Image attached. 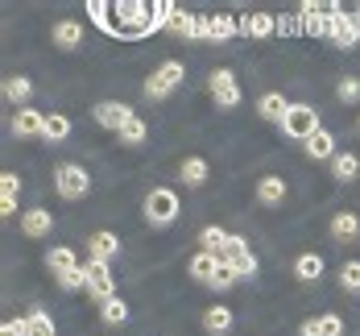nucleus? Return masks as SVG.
<instances>
[{"mask_svg": "<svg viewBox=\"0 0 360 336\" xmlns=\"http://www.w3.org/2000/svg\"><path fill=\"white\" fill-rule=\"evenodd\" d=\"M13 133H17V137H41V133H46V112L17 108V116H13Z\"/></svg>", "mask_w": 360, "mask_h": 336, "instance_id": "obj_10", "label": "nucleus"}, {"mask_svg": "<svg viewBox=\"0 0 360 336\" xmlns=\"http://www.w3.org/2000/svg\"><path fill=\"white\" fill-rule=\"evenodd\" d=\"M228 241H232V232H224V228H203V249L207 254H216V258H224V249H228Z\"/></svg>", "mask_w": 360, "mask_h": 336, "instance_id": "obj_24", "label": "nucleus"}, {"mask_svg": "<svg viewBox=\"0 0 360 336\" xmlns=\"http://www.w3.org/2000/svg\"><path fill=\"white\" fill-rule=\"evenodd\" d=\"M219 261H224V258H216V254H207V249H203V254H195V258H191V274H195L199 282H212V278H216V270H219Z\"/></svg>", "mask_w": 360, "mask_h": 336, "instance_id": "obj_17", "label": "nucleus"}, {"mask_svg": "<svg viewBox=\"0 0 360 336\" xmlns=\"http://www.w3.org/2000/svg\"><path fill=\"white\" fill-rule=\"evenodd\" d=\"M166 30H170V34H179V37H195V13H186V8H174Z\"/></svg>", "mask_w": 360, "mask_h": 336, "instance_id": "obj_27", "label": "nucleus"}, {"mask_svg": "<svg viewBox=\"0 0 360 336\" xmlns=\"http://www.w3.org/2000/svg\"><path fill=\"white\" fill-rule=\"evenodd\" d=\"M50 270H54L58 278H67L71 270H79V261H75L71 249H50Z\"/></svg>", "mask_w": 360, "mask_h": 336, "instance_id": "obj_30", "label": "nucleus"}, {"mask_svg": "<svg viewBox=\"0 0 360 336\" xmlns=\"http://www.w3.org/2000/svg\"><path fill=\"white\" fill-rule=\"evenodd\" d=\"M96 120L104 125V129H124L129 120H133V108L129 104H120V100H104V104H96Z\"/></svg>", "mask_w": 360, "mask_h": 336, "instance_id": "obj_9", "label": "nucleus"}, {"mask_svg": "<svg viewBox=\"0 0 360 336\" xmlns=\"http://www.w3.org/2000/svg\"><path fill=\"white\" fill-rule=\"evenodd\" d=\"M224 261L236 270V278H252V274H257V258H252V249L245 245V237H232V241H228Z\"/></svg>", "mask_w": 360, "mask_h": 336, "instance_id": "obj_6", "label": "nucleus"}, {"mask_svg": "<svg viewBox=\"0 0 360 336\" xmlns=\"http://www.w3.org/2000/svg\"><path fill=\"white\" fill-rule=\"evenodd\" d=\"M232 282H236V270H232L228 261H219V270H216V278H212V287H216V291H224V287H232Z\"/></svg>", "mask_w": 360, "mask_h": 336, "instance_id": "obj_36", "label": "nucleus"}, {"mask_svg": "<svg viewBox=\"0 0 360 336\" xmlns=\"http://www.w3.org/2000/svg\"><path fill=\"white\" fill-rule=\"evenodd\" d=\"M232 34H236V21H232L228 13H212V17H207V37H212V42H224V37H232Z\"/></svg>", "mask_w": 360, "mask_h": 336, "instance_id": "obj_21", "label": "nucleus"}, {"mask_svg": "<svg viewBox=\"0 0 360 336\" xmlns=\"http://www.w3.org/2000/svg\"><path fill=\"white\" fill-rule=\"evenodd\" d=\"M340 100H344V104L360 100V83H356V79H340Z\"/></svg>", "mask_w": 360, "mask_h": 336, "instance_id": "obj_37", "label": "nucleus"}, {"mask_svg": "<svg viewBox=\"0 0 360 336\" xmlns=\"http://www.w3.org/2000/svg\"><path fill=\"white\" fill-rule=\"evenodd\" d=\"M54 187H58V195H67V199H83L87 195V187H91V179H87V170L83 166H58L54 170Z\"/></svg>", "mask_w": 360, "mask_h": 336, "instance_id": "obj_4", "label": "nucleus"}, {"mask_svg": "<svg viewBox=\"0 0 360 336\" xmlns=\"http://www.w3.org/2000/svg\"><path fill=\"white\" fill-rule=\"evenodd\" d=\"M67 133H71V120H67L63 112H46V133H41V137H46V142H63Z\"/></svg>", "mask_w": 360, "mask_h": 336, "instance_id": "obj_22", "label": "nucleus"}, {"mask_svg": "<svg viewBox=\"0 0 360 336\" xmlns=\"http://www.w3.org/2000/svg\"><path fill=\"white\" fill-rule=\"evenodd\" d=\"M331 42H335V46H344V50H348V46H356V37H360V13H335V17H331Z\"/></svg>", "mask_w": 360, "mask_h": 336, "instance_id": "obj_7", "label": "nucleus"}, {"mask_svg": "<svg viewBox=\"0 0 360 336\" xmlns=\"http://www.w3.org/2000/svg\"><path fill=\"white\" fill-rule=\"evenodd\" d=\"M87 249H91V258L96 261H108V258H116L120 241H116V232H96V237L87 241Z\"/></svg>", "mask_w": 360, "mask_h": 336, "instance_id": "obj_16", "label": "nucleus"}, {"mask_svg": "<svg viewBox=\"0 0 360 336\" xmlns=\"http://www.w3.org/2000/svg\"><path fill=\"white\" fill-rule=\"evenodd\" d=\"M203 328H207V332L212 336H224L228 332V328H232V307H207V316H203Z\"/></svg>", "mask_w": 360, "mask_h": 336, "instance_id": "obj_18", "label": "nucleus"}, {"mask_svg": "<svg viewBox=\"0 0 360 336\" xmlns=\"http://www.w3.org/2000/svg\"><path fill=\"white\" fill-rule=\"evenodd\" d=\"M21 228H25V237H46V232L54 228V216H50L46 208H30V212L21 216Z\"/></svg>", "mask_w": 360, "mask_h": 336, "instance_id": "obj_12", "label": "nucleus"}, {"mask_svg": "<svg viewBox=\"0 0 360 336\" xmlns=\"http://www.w3.org/2000/svg\"><path fill=\"white\" fill-rule=\"evenodd\" d=\"M257 112L265 116V120H286V112H290V104H286V96L282 92H269V96H261V104H257Z\"/></svg>", "mask_w": 360, "mask_h": 336, "instance_id": "obj_13", "label": "nucleus"}, {"mask_svg": "<svg viewBox=\"0 0 360 336\" xmlns=\"http://www.w3.org/2000/svg\"><path fill=\"white\" fill-rule=\"evenodd\" d=\"M4 96H8L13 104L30 100V79H25V75H13V79H4Z\"/></svg>", "mask_w": 360, "mask_h": 336, "instance_id": "obj_31", "label": "nucleus"}, {"mask_svg": "<svg viewBox=\"0 0 360 336\" xmlns=\"http://www.w3.org/2000/svg\"><path fill=\"white\" fill-rule=\"evenodd\" d=\"M179 83H182V63L170 58V63H162L158 71L145 79V96H149V100H162V96H170V87H179Z\"/></svg>", "mask_w": 360, "mask_h": 336, "instance_id": "obj_3", "label": "nucleus"}, {"mask_svg": "<svg viewBox=\"0 0 360 336\" xmlns=\"http://www.w3.org/2000/svg\"><path fill=\"white\" fill-rule=\"evenodd\" d=\"M282 133L298 137V142H311L319 133V112L311 108V104H290L286 120H282Z\"/></svg>", "mask_w": 360, "mask_h": 336, "instance_id": "obj_1", "label": "nucleus"}, {"mask_svg": "<svg viewBox=\"0 0 360 336\" xmlns=\"http://www.w3.org/2000/svg\"><path fill=\"white\" fill-rule=\"evenodd\" d=\"M120 142H129V146H137V142H145V125L137 120V116H133V120H129V125L120 129Z\"/></svg>", "mask_w": 360, "mask_h": 336, "instance_id": "obj_35", "label": "nucleus"}, {"mask_svg": "<svg viewBox=\"0 0 360 336\" xmlns=\"http://www.w3.org/2000/svg\"><path fill=\"white\" fill-rule=\"evenodd\" d=\"M25 320H30V336H54V320L46 311H30Z\"/></svg>", "mask_w": 360, "mask_h": 336, "instance_id": "obj_33", "label": "nucleus"}, {"mask_svg": "<svg viewBox=\"0 0 360 336\" xmlns=\"http://www.w3.org/2000/svg\"><path fill=\"white\" fill-rule=\"evenodd\" d=\"M302 336H344V324H340V316H319V320L302 324Z\"/></svg>", "mask_w": 360, "mask_h": 336, "instance_id": "obj_15", "label": "nucleus"}, {"mask_svg": "<svg viewBox=\"0 0 360 336\" xmlns=\"http://www.w3.org/2000/svg\"><path fill=\"white\" fill-rule=\"evenodd\" d=\"M17 191H21V179L8 170V175H0V212L4 216H13L17 212Z\"/></svg>", "mask_w": 360, "mask_h": 336, "instance_id": "obj_14", "label": "nucleus"}, {"mask_svg": "<svg viewBox=\"0 0 360 336\" xmlns=\"http://www.w3.org/2000/svg\"><path fill=\"white\" fill-rule=\"evenodd\" d=\"M236 30H240V34H252V37H269L278 30V21H274L269 13H245V17L236 21Z\"/></svg>", "mask_w": 360, "mask_h": 336, "instance_id": "obj_11", "label": "nucleus"}, {"mask_svg": "<svg viewBox=\"0 0 360 336\" xmlns=\"http://www.w3.org/2000/svg\"><path fill=\"white\" fill-rule=\"evenodd\" d=\"M307 154H311V158H335V137H331L327 129H319V133L307 142Z\"/></svg>", "mask_w": 360, "mask_h": 336, "instance_id": "obj_25", "label": "nucleus"}, {"mask_svg": "<svg viewBox=\"0 0 360 336\" xmlns=\"http://www.w3.org/2000/svg\"><path fill=\"white\" fill-rule=\"evenodd\" d=\"M257 199H261V204H282V199H286V183H282L278 175H265V179L257 183Z\"/></svg>", "mask_w": 360, "mask_h": 336, "instance_id": "obj_19", "label": "nucleus"}, {"mask_svg": "<svg viewBox=\"0 0 360 336\" xmlns=\"http://www.w3.org/2000/svg\"><path fill=\"white\" fill-rule=\"evenodd\" d=\"M182 183L186 187L207 183V162H203V158H186V162H182Z\"/></svg>", "mask_w": 360, "mask_h": 336, "instance_id": "obj_26", "label": "nucleus"}, {"mask_svg": "<svg viewBox=\"0 0 360 336\" xmlns=\"http://www.w3.org/2000/svg\"><path fill=\"white\" fill-rule=\"evenodd\" d=\"M331 170H335V179H356L360 175L356 154H335V158H331Z\"/></svg>", "mask_w": 360, "mask_h": 336, "instance_id": "obj_28", "label": "nucleus"}, {"mask_svg": "<svg viewBox=\"0 0 360 336\" xmlns=\"http://www.w3.org/2000/svg\"><path fill=\"white\" fill-rule=\"evenodd\" d=\"M79 42H83V25H79V21H58V25H54V46L75 50Z\"/></svg>", "mask_w": 360, "mask_h": 336, "instance_id": "obj_20", "label": "nucleus"}, {"mask_svg": "<svg viewBox=\"0 0 360 336\" xmlns=\"http://www.w3.org/2000/svg\"><path fill=\"white\" fill-rule=\"evenodd\" d=\"M100 311H104V320H108V324H124V320H129V307H124L116 295L104 299V303H100Z\"/></svg>", "mask_w": 360, "mask_h": 336, "instance_id": "obj_32", "label": "nucleus"}, {"mask_svg": "<svg viewBox=\"0 0 360 336\" xmlns=\"http://www.w3.org/2000/svg\"><path fill=\"white\" fill-rule=\"evenodd\" d=\"M83 270H87V291H91V295L100 299V303L116 295V278H112L108 261H96V258H91L87 266H83Z\"/></svg>", "mask_w": 360, "mask_h": 336, "instance_id": "obj_5", "label": "nucleus"}, {"mask_svg": "<svg viewBox=\"0 0 360 336\" xmlns=\"http://www.w3.org/2000/svg\"><path fill=\"white\" fill-rule=\"evenodd\" d=\"M212 96H216L219 108H236L240 92H236V75L228 71V67H219V71L212 75Z\"/></svg>", "mask_w": 360, "mask_h": 336, "instance_id": "obj_8", "label": "nucleus"}, {"mask_svg": "<svg viewBox=\"0 0 360 336\" xmlns=\"http://www.w3.org/2000/svg\"><path fill=\"white\" fill-rule=\"evenodd\" d=\"M340 282H344V291H360V261H344Z\"/></svg>", "mask_w": 360, "mask_h": 336, "instance_id": "obj_34", "label": "nucleus"}, {"mask_svg": "<svg viewBox=\"0 0 360 336\" xmlns=\"http://www.w3.org/2000/svg\"><path fill=\"white\" fill-rule=\"evenodd\" d=\"M195 37H207V17H195Z\"/></svg>", "mask_w": 360, "mask_h": 336, "instance_id": "obj_39", "label": "nucleus"}, {"mask_svg": "<svg viewBox=\"0 0 360 336\" xmlns=\"http://www.w3.org/2000/svg\"><path fill=\"white\" fill-rule=\"evenodd\" d=\"M331 232H335L340 241H352V237H356V232H360V220H356V216H352V212H340V216L331 220Z\"/></svg>", "mask_w": 360, "mask_h": 336, "instance_id": "obj_29", "label": "nucleus"}, {"mask_svg": "<svg viewBox=\"0 0 360 336\" xmlns=\"http://www.w3.org/2000/svg\"><path fill=\"white\" fill-rule=\"evenodd\" d=\"M145 216L153 224H170L179 216V195H174L170 187H153V191L145 195Z\"/></svg>", "mask_w": 360, "mask_h": 336, "instance_id": "obj_2", "label": "nucleus"}, {"mask_svg": "<svg viewBox=\"0 0 360 336\" xmlns=\"http://www.w3.org/2000/svg\"><path fill=\"white\" fill-rule=\"evenodd\" d=\"M294 274H298L302 282H315V278L323 274V258H319V254H302L298 266H294Z\"/></svg>", "mask_w": 360, "mask_h": 336, "instance_id": "obj_23", "label": "nucleus"}, {"mask_svg": "<svg viewBox=\"0 0 360 336\" xmlns=\"http://www.w3.org/2000/svg\"><path fill=\"white\" fill-rule=\"evenodd\" d=\"M0 336H30V320H4Z\"/></svg>", "mask_w": 360, "mask_h": 336, "instance_id": "obj_38", "label": "nucleus"}]
</instances>
